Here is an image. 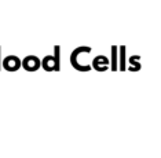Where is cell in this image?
I'll use <instances>...</instances> for the list:
<instances>
[{
    "label": "cell",
    "instance_id": "cell-1",
    "mask_svg": "<svg viewBox=\"0 0 161 158\" xmlns=\"http://www.w3.org/2000/svg\"><path fill=\"white\" fill-rule=\"evenodd\" d=\"M21 66L25 69L26 72H36L37 69L42 66V62L35 55H29V57H25L22 61H21Z\"/></svg>",
    "mask_w": 161,
    "mask_h": 158
},
{
    "label": "cell",
    "instance_id": "cell-2",
    "mask_svg": "<svg viewBox=\"0 0 161 158\" xmlns=\"http://www.w3.org/2000/svg\"><path fill=\"white\" fill-rule=\"evenodd\" d=\"M3 68L8 72H15L21 68V59L15 55H10L3 61Z\"/></svg>",
    "mask_w": 161,
    "mask_h": 158
},
{
    "label": "cell",
    "instance_id": "cell-3",
    "mask_svg": "<svg viewBox=\"0 0 161 158\" xmlns=\"http://www.w3.org/2000/svg\"><path fill=\"white\" fill-rule=\"evenodd\" d=\"M42 66L46 69L47 72H53V70H58V69H59L58 59H57V57H54V55H48V57H46L44 59H43V62H42Z\"/></svg>",
    "mask_w": 161,
    "mask_h": 158
},
{
    "label": "cell",
    "instance_id": "cell-4",
    "mask_svg": "<svg viewBox=\"0 0 161 158\" xmlns=\"http://www.w3.org/2000/svg\"><path fill=\"white\" fill-rule=\"evenodd\" d=\"M92 65H94V69H97V70H106V69L109 68V59L106 57L99 55L98 58L94 59Z\"/></svg>",
    "mask_w": 161,
    "mask_h": 158
}]
</instances>
